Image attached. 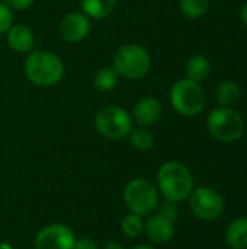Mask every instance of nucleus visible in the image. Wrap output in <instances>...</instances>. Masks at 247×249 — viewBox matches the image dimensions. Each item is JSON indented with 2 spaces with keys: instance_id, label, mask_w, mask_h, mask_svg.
Segmentation results:
<instances>
[{
  "instance_id": "1",
  "label": "nucleus",
  "mask_w": 247,
  "mask_h": 249,
  "mask_svg": "<svg viewBox=\"0 0 247 249\" xmlns=\"http://www.w3.org/2000/svg\"><path fill=\"white\" fill-rule=\"evenodd\" d=\"M25 74L28 80L39 88H51L64 76L63 60L49 51H32L25 61Z\"/></svg>"
},
{
  "instance_id": "2",
  "label": "nucleus",
  "mask_w": 247,
  "mask_h": 249,
  "mask_svg": "<svg viewBox=\"0 0 247 249\" xmlns=\"http://www.w3.org/2000/svg\"><path fill=\"white\" fill-rule=\"evenodd\" d=\"M159 190L167 201L179 203L186 200L194 190L191 171L181 162L170 160L160 166L157 174Z\"/></svg>"
},
{
  "instance_id": "3",
  "label": "nucleus",
  "mask_w": 247,
  "mask_h": 249,
  "mask_svg": "<svg viewBox=\"0 0 247 249\" xmlns=\"http://www.w3.org/2000/svg\"><path fill=\"white\" fill-rule=\"evenodd\" d=\"M114 70L118 76L137 80L144 77L150 67L151 58L146 48L138 44H125L114 54Z\"/></svg>"
},
{
  "instance_id": "4",
  "label": "nucleus",
  "mask_w": 247,
  "mask_h": 249,
  "mask_svg": "<svg viewBox=\"0 0 247 249\" xmlns=\"http://www.w3.org/2000/svg\"><path fill=\"white\" fill-rule=\"evenodd\" d=\"M207 127L213 139L217 142L234 143L243 136L245 121L242 115L230 107H218L210 112Z\"/></svg>"
},
{
  "instance_id": "5",
  "label": "nucleus",
  "mask_w": 247,
  "mask_h": 249,
  "mask_svg": "<svg viewBox=\"0 0 247 249\" xmlns=\"http://www.w3.org/2000/svg\"><path fill=\"white\" fill-rule=\"evenodd\" d=\"M207 95L202 86L189 79H179L170 89V102L183 117H195L202 112Z\"/></svg>"
},
{
  "instance_id": "6",
  "label": "nucleus",
  "mask_w": 247,
  "mask_h": 249,
  "mask_svg": "<svg viewBox=\"0 0 247 249\" xmlns=\"http://www.w3.org/2000/svg\"><path fill=\"white\" fill-rule=\"evenodd\" d=\"M124 201L131 213L148 216L159 209V194L156 187L144 178H135L124 190Z\"/></svg>"
},
{
  "instance_id": "7",
  "label": "nucleus",
  "mask_w": 247,
  "mask_h": 249,
  "mask_svg": "<svg viewBox=\"0 0 247 249\" xmlns=\"http://www.w3.org/2000/svg\"><path fill=\"white\" fill-rule=\"evenodd\" d=\"M95 127L105 139L121 140L131 133L132 117L124 108L109 105L99 109L95 117Z\"/></svg>"
},
{
  "instance_id": "8",
  "label": "nucleus",
  "mask_w": 247,
  "mask_h": 249,
  "mask_svg": "<svg viewBox=\"0 0 247 249\" xmlns=\"http://www.w3.org/2000/svg\"><path fill=\"white\" fill-rule=\"evenodd\" d=\"M188 198L192 213L205 222L218 219L224 210V200L221 194L210 187H198L192 190Z\"/></svg>"
},
{
  "instance_id": "9",
  "label": "nucleus",
  "mask_w": 247,
  "mask_h": 249,
  "mask_svg": "<svg viewBox=\"0 0 247 249\" xmlns=\"http://www.w3.org/2000/svg\"><path fill=\"white\" fill-rule=\"evenodd\" d=\"M73 231L61 223L45 226L35 238V249H73L74 247Z\"/></svg>"
},
{
  "instance_id": "10",
  "label": "nucleus",
  "mask_w": 247,
  "mask_h": 249,
  "mask_svg": "<svg viewBox=\"0 0 247 249\" xmlns=\"http://www.w3.org/2000/svg\"><path fill=\"white\" fill-rule=\"evenodd\" d=\"M61 36L67 42H80L90 32V20L83 12L67 13L58 25Z\"/></svg>"
},
{
  "instance_id": "11",
  "label": "nucleus",
  "mask_w": 247,
  "mask_h": 249,
  "mask_svg": "<svg viewBox=\"0 0 247 249\" xmlns=\"http://www.w3.org/2000/svg\"><path fill=\"white\" fill-rule=\"evenodd\" d=\"M162 104L159 102V99L153 98V96H146L141 98L132 109V118L143 127H148L156 124L160 117H162Z\"/></svg>"
},
{
  "instance_id": "12",
  "label": "nucleus",
  "mask_w": 247,
  "mask_h": 249,
  "mask_svg": "<svg viewBox=\"0 0 247 249\" xmlns=\"http://www.w3.org/2000/svg\"><path fill=\"white\" fill-rule=\"evenodd\" d=\"M144 229L147 232L148 239L154 244H167L175 235L173 222L159 213L148 217L147 223L144 225Z\"/></svg>"
},
{
  "instance_id": "13",
  "label": "nucleus",
  "mask_w": 247,
  "mask_h": 249,
  "mask_svg": "<svg viewBox=\"0 0 247 249\" xmlns=\"http://www.w3.org/2000/svg\"><path fill=\"white\" fill-rule=\"evenodd\" d=\"M7 44L16 53H31L35 45L33 32L26 25H12L7 31Z\"/></svg>"
},
{
  "instance_id": "14",
  "label": "nucleus",
  "mask_w": 247,
  "mask_h": 249,
  "mask_svg": "<svg viewBox=\"0 0 247 249\" xmlns=\"http://www.w3.org/2000/svg\"><path fill=\"white\" fill-rule=\"evenodd\" d=\"M226 242L231 249H247V217L234 219L226 231Z\"/></svg>"
},
{
  "instance_id": "15",
  "label": "nucleus",
  "mask_w": 247,
  "mask_h": 249,
  "mask_svg": "<svg viewBox=\"0 0 247 249\" xmlns=\"http://www.w3.org/2000/svg\"><path fill=\"white\" fill-rule=\"evenodd\" d=\"M210 71H211V63L205 55H201V54L192 55L185 64L186 79L197 82V83H201L202 80H205Z\"/></svg>"
},
{
  "instance_id": "16",
  "label": "nucleus",
  "mask_w": 247,
  "mask_h": 249,
  "mask_svg": "<svg viewBox=\"0 0 247 249\" xmlns=\"http://www.w3.org/2000/svg\"><path fill=\"white\" fill-rule=\"evenodd\" d=\"M82 9L86 16L95 18V19H103L109 16L118 0H82Z\"/></svg>"
},
{
  "instance_id": "17",
  "label": "nucleus",
  "mask_w": 247,
  "mask_h": 249,
  "mask_svg": "<svg viewBox=\"0 0 247 249\" xmlns=\"http://www.w3.org/2000/svg\"><path fill=\"white\" fill-rule=\"evenodd\" d=\"M242 95L240 86L233 80H224L218 85L215 90V99L221 107H230L234 105Z\"/></svg>"
},
{
  "instance_id": "18",
  "label": "nucleus",
  "mask_w": 247,
  "mask_h": 249,
  "mask_svg": "<svg viewBox=\"0 0 247 249\" xmlns=\"http://www.w3.org/2000/svg\"><path fill=\"white\" fill-rule=\"evenodd\" d=\"M119 82L118 73L114 70V67H102L95 73L93 85L100 92H109L116 88Z\"/></svg>"
},
{
  "instance_id": "19",
  "label": "nucleus",
  "mask_w": 247,
  "mask_h": 249,
  "mask_svg": "<svg viewBox=\"0 0 247 249\" xmlns=\"http://www.w3.org/2000/svg\"><path fill=\"white\" fill-rule=\"evenodd\" d=\"M130 136V143L131 146L138 150V152H147L153 147L154 144V136L150 130L147 128H135V130H131V133L128 134Z\"/></svg>"
},
{
  "instance_id": "20",
  "label": "nucleus",
  "mask_w": 247,
  "mask_h": 249,
  "mask_svg": "<svg viewBox=\"0 0 247 249\" xmlns=\"http://www.w3.org/2000/svg\"><path fill=\"white\" fill-rule=\"evenodd\" d=\"M179 7L186 18L199 19L208 12L210 0H181Z\"/></svg>"
},
{
  "instance_id": "21",
  "label": "nucleus",
  "mask_w": 247,
  "mask_h": 249,
  "mask_svg": "<svg viewBox=\"0 0 247 249\" xmlns=\"http://www.w3.org/2000/svg\"><path fill=\"white\" fill-rule=\"evenodd\" d=\"M121 228L122 232L130 236V238H137L143 233L144 231V222H143V216H138L135 213H130L127 214L122 222H121Z\"/></svg>"
},
{
  "instance_id": "22",
  "label": "nucleus",
  "mask_w": 247,
  "mask_h": 249,
  "mask_svg": "<svg viewBox=\"0 0 247 249\" xmlns=\"http://www.w3.org/2000/svg\"><path fill=\"white\" fill-rule=\"evenodd\" d=\"M12 25H13L12 9L4 1H0V35L7 32Z\"/></svg>"
},
{
  "instance_id": "23",
  "label": "nucleus",
  "mask_w": 247,
  "mask_h": 249,
  "mask_svg": "<svg viewBox=\"0 0 247 249\" xmlns=\"http://www.w3.org/2000/svg\"><path fill=\"white\" fill-rule=\"evenodd\" d=\"M159 214H162V216H165L166 219L175 222V219L178 217V207H176V203L167 201V200H166V203L160 207Z\"/></svg>"
},
{
  "instance_id": "24",
  "label": "nucleus",
  "mask_w": 247,
  "mask_h": 249,
  "mask_svg": "<svg viewBox=\"0 0 247 249\" xmlns=\"http://www.w3.org/2000/svg\"><path fill=\"white\" fill-rule=\"evenodd\" d=\"M4 3L15 10H25L33 4V0H4Z\"/></svg>"
},
{
  "instance_id": "25",
  "label": "nucleus",
  "mask_w": 247,
  "mask_h": 249,
  "mask_svg": "<svg viewBox=\"0 0 247 249\" xmlns=\"http://www.w3.org/2000/svg\"><path fill=\"white\" fill-rule=\"evenodd\" d=\"M73 249H98V244L92 238H80L74 241Z\"/></svg>"
},
{
  "instance_id": "26",
  "label": "nucleus",
  "mask_w": 247,
  "mask_h": 249,
  "mask_svg": "<svg viewBox=\"0 0 247 249\" xmlns=\"http://www.w3.org/2000/svg\"><path fill=\"white\" fill-rule=\"evenodd\" d=\"M103 249H124V247L118 242H109L103 247Z\"/></svg>"
},
{
  "instance_id": "27",
  "label": "nucleus",
  "mask_w": 247,
  "mask_h": 249,
  "mask_svg": "<svg viewBox=\"0 0 247 249\" xmlns=\"http://www.w3.org/2000/svg\"><path fill=\"white\" fill-rule=\"evenodd\" d=\"M240 18L243 20V23L247 26V3L242 7V12H240Z\"/></svg>"
},
{
  "instance_id": "28",
  "label": "nucleus",
  "mask_w": 247,
  "mask_h": 249,
  "mask_svg": "<svg viewBox=\"0 0 247 249\" xmlns=\"http://www.w3.org/2000/svg\"><path fill=\"white\" fill-rule=\"evenodd\" d=\"M0 249H13L9 244H6V242H0Z\"/></svg>"
},
{
  "instance_id": "29",
  "label": "nucleus",
  "mask_w": 247,
  "mask_h": 249,
  "mask_svg": "<svg viewBox=\"0 0 247 249\" xmlns=\"http://www.w3.org/2000/svg\"><path fill=\"white\" fill-rule=\"evenodd\" d=\"M132 249H156L153 248V247H150V245H138V247H135V248Z\"/></svg>"
},
{
  "instance_id": "30",
  "label": "nucleus",
  "mask_w": 247,
  "mask_h": 249,
  "mask_svg": "<svg viewBox=\"0 0 247 249\" xmlns=\"http://www.w3.org/2000/svg\"><path fill=\"white\" fill-rule=\"evenodd\" d=\"M52 1H54V0H52Z\"/></svg>"
}]
</instances>
